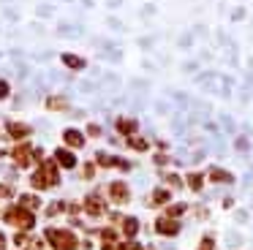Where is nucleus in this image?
<instances>
[{
	"mask_svg": "<svg viewBox=\"0 0 253 250\" xmlns=\"http://www.w3.org/2000/svg\"><path fill=\"white\" fill-rule=\"evenodd\" d=\"M33 188H39V190H46V188H55L57 182H60V177H57V163H52V161H41V168L33 174Z\"/></svg>",
	"mask_w": 253,
	"mask_h": 250,
	"instance_id": "nucleus-1",
	"label": "nucleus"
},
{
	"mask_svg": "<svg viewBox=\"0 0 253 250\" xmlns=\"http://www.w3.org/2000/svg\"><path fill=\"white\" fill-rule=\"evenodd\" d=\"M6 223L8 226H17V228H22V231H28V228H33L36 226V217H33V212L30 209H25V207H8L6 209Z\"/></svg>",
	"mask_w": 253,
	"mask_h": 250,
	"instance_id": "nucleus-2",
	"label": "nucleus"
},
{
	"mask_svg": "<svg viewBox=\"0 0 253 250\" xmlns=\"http://www.w3.org/2000/svg\"><path fill=\"white\" fill-rule=\"evenodd\" d=\"M46 239H49V245L55 250H77L79 248L77 237L71 231H66V228H46Z\"/></svg>",
	"mask_w": 253,
	"mask_h": 250,
	"instance_id": "nucleus-3",
	"label": "nucleus"
},
{
	"mask_svg": "<svg viewBox=\"0 0 253 250\" xmlns=\"http://www.w3.org/2000/svg\"><path fill=\"white\" fill-rule=\"evenodd\" d=\"M11 158H14V163L17 166H30L33 163V158H36V150L30 144H19V147H14V152H11Z\"/></svg>",
	"mask_w": 253,
	"mask_h": 250,
	"instance_id": "nucleus-4",
	"label": "nucleus"
},
{
	"mask_svg": "<svg viewBox=\"0 0 253 250\" xmlns=\"http://www.w3.org/2000/svg\"><path fill=\"white\" fill-rule=\"evenodd\" d=\"M155 231L164 234V237H174V234H180V223H177V217H158Z\"/></svg>",
	"mask_w": 253,
	"mask_h": 250,
	"instance_id": "nucleus-5",
	"label": "nucleus"
},
{
	"mask_svg": "<svg viewBox=\"0 0 253 250\" xmlns=\"http://www.w3.org/2000/svg\"><path fill=\"white\" fill-rule=\"evenodd\" d=\"M109 199L115 201V204H126L128 199H131V190H128L126 182H112L109 185Z\"/></svg>",
	"mask_w": 253,
	"mask_h": 250,
	"instance_id": "nucleus-6",
	"label": "nucleus"
},
{
	"mask_svg": "<svg viewBox=\"0 0 253 250\" xmlns=\"http://www.w3.org/2000/svg\"><path fill=\"white\" fill-rule=\"evenodd\" d=\"M84 212H87V215H93V217L104 215V201H101L98 193H90L87 199H84Z\"/></svg>",
	"mask_w": 253,
	"mask_h": 250,
	"instance_id": "nucleus-7",
	"label": "nucleus"
},
{
	"mask_svg": "<svg viewBox=\"0 0 253 250\" xmlns=\"http://www.w3.org/2000/svg\"><path fill=\"white\" fill-rule=\"evenodd\" d=\"M55 163H57V166H63V168H74V166H77V158H74L68 150H63V147H60V150L55 152Z\"/></svg>",
	"mask_w": 253,
	"mask_h": 250,
	"instance_id": "nucleus-8",
	"label": "nucleus"
},
{
	"mask_svg": "<svg viewBox=\"0 0 253 250\" xmlns=\"http://www.w3.org/2000/svg\"><path fill=\"white\" fill-rule=\"evenodd\" d=\"M63 141H66L68 147H84V136L79 133L77 128H68V130H63Z\"/></svg>",
	"mask_w": 253,
	"mask_h": 250,
	"instance_id": "nucleus-9",
	"label": "nucleus"
},
{
	"mask_svg": "<svg viewBox=\"0 0 253 250\" xmlns=\"http://www.w3.org/2000/svg\"><path fill=\"white\" fill-rule=\"evenodd\" d=\"M95 161H98V166H117V168H128L126 161H120V158L115 155H106V152H98L95 155Z\"/></svg>",
	"mask_w": 253,
	"mask_h": 250,
	"instance_id": "nucleus-10",
	"label": "nucleus"
},
{
	"mask_svg": "<svg viewBox=\"0 0 253 250\" xmlns=\"http://www.w3.org/2000/svg\"><path fill=\"white\" fill-rule=\"evenodd\" d=\"M8 136H11V139H28V136H30V125H25V123H8Z\"/></svg>",
	"mask_w": 253,
	"mask_h": 250,
	"instance_id": "nucleus-11",
	"label": "nucleus"
},
{
	"mask_svg": "<svg viewBox=\"0 0 253 250\" xmlns=\"http://www.w3.org/2000/svg\"><path fill=\"white\" fill-rule=\"evenodd\" d=\"M210 179H212V182H223V185L234 182V177H231L229 171H223V168H210Z\"/></svg>",
	"mask_w": 253,
	"mask_h": 250,
	"instance_id": "nucleus-12",
	"label": "nucleus"
},
{
	"mask_svg": "<svg viewBox=\"0 0 253 250\" xmlns=\"http://www.w3.org/2000/svg\"><path fill=\"white\" fill-rule=\"evenodd\" d=\"M136 231H139V220L136 217H126V220H123V234L131 239V237H136Z\"/></svg>",
	"mask_w": 253,
	"mask_h": 250,
	"instance_id": "nucleus-13",
	"label": "nucleus"
},
{
	"mask_svg": "<svg viewBox=\"0 0 253 250\" xmlns=\"http://www.w3.org/2000/svg\"><path fill=\"white\" fill-rule=\"evenodd\" d=\"M117 130H120V133H126V136H131L133 130H136V120L120 117V120H117Z\"/></svg>",
	"mask_w": 253,
	"mask_h": 250,
	"instance_id": "nucleus-14",
	"label": "nucleus"
},
{
	"mask_svg": "<svg viewBox=\"0 0 253 250\" xmlns=\"http://www.w3.org/2000/svg\"><path fill=\"white\" fill-rule=\"evenodd\" d=\"M19 207H25V209H39L41 207V199L39 196H19Z\"/></svg>",
	"mask_w": 253,
	"mask_h": 250,
	"instance_id": "nucleus-15",
	"label": "nucleus"
},
{
	"mask_svg": "<svg viewBox=\"0 0 253 250\" xmlns=\"http://www.w3.org/2000/svg\"><path fill=\"white\" fill-rule=\"evenodd\" d=\"M63 63H66L68 68H74V71H82L84 68V60L77 57V54H63Z\"/></svg>",
	"mask_w": 253,
	"mask_h": 250,
	"instance_id": "nucleus-16",
	"label": "nucleus"
},
{
	"mask_svg": "<svg viewBox=\"0 0 253 250\" xmlns=\"http://www.w3.org/2000/svg\"><path fill=\"white\" fill-rule=\"evenodd\" d=\"M153 207H158V204H166L169 201V190H164V188H158V190H153Z\"/></svg>",
	"mask_w": 253,
	"mask_h": 250,
	"instance_id": "nucleus-17",
	"label": "nucleus"
},
{
	"mask_svg": "<svg viewBox=\"0 0 253 250\" xmlns=\"http://www.w3.org/2000/svg\"><path fill=\"white\" fill-rule=\"evenodd\" d=\"M188 185H191V190H202V185H204V177L202 174H188Z\"/></svg>",
	"mask_w": 253,
	"mask_h": 250,
	"instance_id": "nucleus-18",
	"label": "nucleus"
},
{
	"mask_svg": "<svg viewBox=\"0 0 253 250\" xmlns=\"http://www.w3.org/2000/svg\"><path fill=\"white\" fill-rule=\"evenodd\" d=\"M128 144H131L133 147V150H139V152H144V150H147V141H144V139H139V136H131V139H128Z\"/></svg>",
	"mask_w": 253,
	"mask_h": 250,
	"instance_id": "nucleus-19",
	"label": "nucleus"
},
{
	"mask_svg": "<svg viewBox=\"0 0 253 250\" xmlns=\"http://www.w3.org/2000/svg\"><path fill=\"white\" fill-rule=\"evenodd\" d=\"M46 106H49V109H66V98H60V95H52L49 101H46Z\"/></svg>",
	"mask_w": 253,
	"mask_h": 250,
	"instance_id": "nucleus-20",
	"label": "nucleus"
},
{
	"mask_svg": "<svg viewBox=\"0 0 253 250\" xmlns=\"http://www.w3.org/2000/svg\"><path fill=\"white\" fill-rule=\"evenodd\" d=\"M182 212H185V204H174V207H169V209H166V217H180Z\"/></svg>",
	"mask_w": 253,
	"mask_h": 250,
	"instance_id": "nucleus-21",
	"label": "nucleus"
},
{
	"mask_svg": "<svg viewBox=\"0 0 253 250\" xmlns=\"http://www.w3.org/2000/svg\"><path fill=\"white\" fill-rule=\"evenodd\" d=\"M212 248H215V239L212 237H204L202 245H199V250H212Z\"/></svg>",
	"mask_w": 253,
	"mask_h": 250,
	"instance_id": "nucleus-22",
	"label": "nucleus"
},
{
	"mask_svg": "<svg viewBox=\"0 0 253 250\" xmlns=\"http://www.w3.org/2000/svg\"><path fill=\"white\" fill-rule=\"evenodd\" d=\"M11 193H14V190H11V185H3V182H0V199H8Z\"/></svg>",
	"mask_w": 253,
	"mask_h": 250,
	"instance_id": "nucleus-23",
	"label": "nucleus"
},
{
	"mask_svg": "<svg viewBox=\"0 0 253 250\" xmlns=\"http://www.w3.org/2000/svg\"><path fill=\"white\" fill-rule=\"evenodd\" d=\"M166 182L174 185V188H177V185H180V177H174V174H166Z\"/></svg>",
	"mask_w": 253,
	"mask_h": 250,
	"instance_id": "nucleus-24",
	"label": "nucleus"
},
{
	"mask_svg": "<svg viewBox=\"0 0 253 250\" xmlns=\"http://www.w3.org/2000/svg\"><path fill=\"white\" fill-rule=\"evenodd\" d=\"M93 171H95V168H93V166H90V163H87V166L82 168V177H87V179H90V177H93Z\"/></svg>",
	"mask_w": 253,
	"mask_h": 250,
	"instance_id": "nucleus-25",
	"label": "nucleus"
},
{
	"mask_svg": "<svg viewBox=\"0 0 253 250\" xmlns=\"http://www.w3.org/2000/svg\"><path fill=\"white\" fill-rule=\"evenodd\" d=\"M6 95H8V84L0 79V98H6Z\"/></svg>",
	"mask_w": 253,
	"mask_h": 250,
	"instance_id": "nucleus-26",
	"label": "nucleus"
},
{
	"mask_svg": "<svg viewBox=\"0 0 253 250\" xmlns=\"http://www.w3.org/2000/svg\"><path fill=\"white\" fill-rule=\"evenodd\" d=\"M87 130H90V136H101V128H98V125H90Z\"/></svg>",
	"mask_w": 253,
	"mask_h": 250,
	"instance_id": "nucleus-27",
	"label": "nucleus"
},
{
	"mask_svg": "<svg viewBox=\"0 0 253 250\" xmlns=\"http://www.w3.org/2000/svg\"><path fill=\"white\" fill-rule=\"evenodd\" d=\"M6 248V237H3V234H0V250Z\"/></svg>",
	"mask_w": 253,
	"mask_h": 250,
	"instance_id": "nucleus-28",
	"label": "nucleus"
}]
</instances>
